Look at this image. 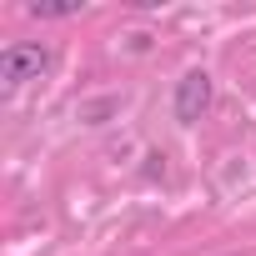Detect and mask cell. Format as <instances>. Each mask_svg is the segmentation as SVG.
Here are the masks:
<instances>
[{
  "label": "cell",
  "mask_w": 256,
  "mask_h": 256,
  "mask_svg": "<svg viewBox=\"0 0 256 256\" xmlns=\"http://www.w3.org/2000/svg\"><path fill=\"white\" fill-rule=\"evenodd\" d=\"M50 70V50L46 46H6V50H0V86H6V90H20L26 80H40Z\"/></svg>",
  "instance_id": "obj_1"
},
{
  "label": "cell",
  "mask_w": 256,
  "mask_h": 256,
  "mask_svg": "<svg viewBox=\"0 0 256 256\" xmlns=\"http://www.w3.org/2000/svg\"><path fill=\"white\" fill-rule=\"evenodd\" d=\"M206 106H211V76L206 70H186L176 80V120L181 126H196L206 116Z\"/></svg>",
  "instance_id": "obj_2"
},
{
  "label": "cell",
  "mask_w": 256,
  "mask_h": 256,
  "mask_svg": "<svg viewBox=\"0 0 256 256\" xmlns=\"http://www.w3.org/2000/svg\"><path fill=\"white\" fill-rule=\"evenodd\" d=\"M80 6H40V0H30V16L36 20H66V16H76Z\"/></svg>",
  "instance_id": "obj_3"
}]
</instances>
